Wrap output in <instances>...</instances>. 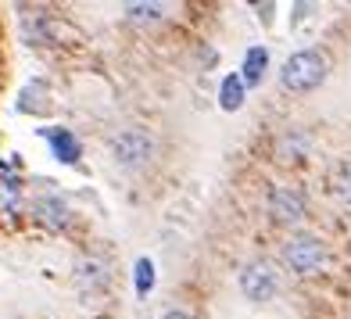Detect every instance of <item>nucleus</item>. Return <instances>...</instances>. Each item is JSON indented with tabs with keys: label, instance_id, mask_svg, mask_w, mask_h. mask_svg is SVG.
<instances>
[{
	"label": "nucleus",
	"instance_id": "1",
	"mask_svg": "<svg viewBox=\"0 0 351 319\" xmlns=\"http://www.w3.org/2000/svg\"><path fill=\"white\" fill-rule=\"evenodd\" d=\"M326 58L319 54V51H298L283 61V69H280V83L291 90V93H308L315 90L319 83L326 79Z\"/></svg>",
	"mask_w": 351,
	"mask_h": 319
},
{
	"label": "nucleus",
	"instance_id": "2",
	"mask_svg": "<svg viewBox=\"0 0 351 319\" xmlns=\"http://www.w3.org/2000/svg\"><path fill=\"white\" fill-rule=\"evenodd\" d=\"M283 262L291 265V273H298V276H315L319 269L326 265V244L319 241V237L298 233L283 244Z\"/></svg>",
	"mask_w": 351,
	"mask_h": 319
},
{
	"label": "nucleus",
	"instance_id": "3",
	"mask_svg": "<svg viewBox=\"0 0 351 319\" xmlns=\"http://www.w3.org/2000/svg\"><path fill=\"white\" fill-rule=\"evenodd\" d=\"M241 291L247 294V301H269L276 291H280V276L273 262L265 259H254L241 269Z\"/></svg>",
	"mask_w": 351,
	"mask_h": 319
},
{
	"label": "nucleus",
	"instance_id": "4",
	"mask_svg": "<svg viewBox=\"0 0 351 319\" xmlns=\"http://www.w3.org/2000/svg\"><path fill=\"white\" fill-rule=\"evenodd\" d=\"M154 151V143L147 137V130H122L115 140H111V154H115V162L125 165V169H140V165H147V158Z\"/></svg>",
	"mask_w": 351,
	"mask_h": 319
},
{
	"label": "nucleus",
	"instance_id": "5",
	"mask_svg": "<svg viewBox=\"0 0 351 319\" xmlns=\"http://www.w3.org/2000/svg\"><path fill=\"white\" fill-rule=\"evenodd\" d=\"M269 215L280 226H294V222L305 219V198L294 187H273L269 190Z\"/></svg>",
	"mask_w": 351,
	"mask_h": 319
},
{
	"label": "nucleus",
	"instance_id": "6",
	"mask_svg": "<svg viewBox=\"0 0 351 319\" xmlns=\"http://www.w3.org/2000/svg\"><path fill=\"white\" fill-rule=\"evenodd\" d=\"M47 140H51L58 162H65V165L79 162V140L72 137V130H47Z\"/></svg>",
	"mask_w": 351,
	"mask_h": 319
},
{
	"label": "nucleus",
	"instance_id": "7",
	"mask_svg": "<svg viewBox=\"0 0 351 319\" xmlns=\"http://www.w3.org/2000/svg\"><path fill=\"white\" fill-rule=\"evenodd\" d=\"M36 215L47 222V226H54V230H61V226H69V222H72V212H69V204L61 198H43L36 204Z\"/></svg>",
	"mask_w": 351,
	"mask_h": 319
},
{
	"label": "nucleus",
	"instance_id": "8",
	"mask_svg": "<svg viewBox=\"0 0 351 319\" xmlns=\"http://www.w3.org/2000/svg\"><path fill=\"white\" fill-rule=\"evenodd\" d=\"M265 69H269V51H265V47H251V51L244 54V69H241L244 72V83L247 86H258Z\"/></svg>",
	"mask_w": 351,
	"mask_h": 319
},
{
	"label": "nucleus",
	"instance_id": "9",
	"mask_svg": "<svg viewBox=\"0 0 351 319\" xmlns=\"http://www.w3.org/2000/svg\"><path fill=\"white\" fill-rule=\"evenodd\" d=\"M244 75H226L222 79V86H219V104L226 108V111H237L244 104Z\"/></svg>",
	"mask_w": 351,
	"mask_h": 319
},
{
	"label": "nucleus",
	"instance_id": "10",
	"mask_svg": "<svg viewBox=\"0 0 351 319\" xmlns=\"http://www.w3.org/2000/svg\"><path fill=\"white\" fill-rule=\"evenodd\" d=\"M22 209V187L19 180H11L0 172V215H14Z\"/></svg>",
	"mask_w": 351,
	"mask_h": 319
},
{
	"label": "nucleus",
	"instance_id": "11",
	"mask_svg": "<svg viewBox=\"0 0 351 319\" xmlns=\"http://www.w3.org/2000/svg\"><path fill=\"white\" fill-rule=\"evenodd\" d=\"M154 287V262L151 259H140L136 262V294H147Z\"/></svg>",
	"mask_w": 351,
	"mask_h": 319
},
{
	"label": "nucleus",
	"instance_id": "12",
	"mask_svg": "<svg viewBox=\"0 0 351 319\" xmlns=\"http://www.w3.org/2000/svg\"><path fill=\"white\" fill-rule=\"evenodd\" d=\"M333 194L351 201V165H341L337 172H333Z\"/></svg>",
	"mask_w": 351,
	"mask_h": 319
},
{
	"label": "nucleus",
	"instance_id": "13",
	"mask_svg": "<svg viewBox=\"0 0 351 319\" xmlns=\"http://www.w3.org/2000/svg\"><path fill=\"white\" fill-rule=\"evenodd\" d=\"M158 14H162L158 4H130V19H136V22H154Z\"/></svg>",
	"mask_w": 351,
	"mask_h": 319
},
{
	"label": "nucleus",
	"instance_id": "14",
	"mask_svg": "<svg viewBox=\"0 0 351 319\" xmlns=\"http://www.w3.org/2000/svg\"><path fill=\"white\" fill-rule=\"evenodd\" d=\"M162 319H194V316H190V312H183V309H172V312H165Z\"/></svg>",
	"mask_w": 351,
	"mask_h": 319
}]
</instances>
